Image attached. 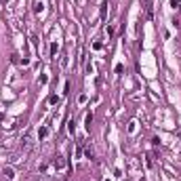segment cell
Returning <instances> with one entry per match:
<instances>
[{"label":"cell","mask_w":181,"mask_h":181,"mask_svg":"<svg viewBox=\"0 0 181 181\" xmlns=\"http://www.w3.org/2000/svg\"><path fill=\"white\" fill-rule=\"evenodd\" d=\"M32 145H34V141H32V137H25L23 139V143H21V150H23V156L28 154L30 150H32Z\"/></svg>","instance_id":"6da1fadb"},{"label":"cell","mask_w":181,"mask_h":181,"mask_svg":"<svg viewBox=\"0 0 181 181\" xmlns=\"http://www.w3.org/2000/svg\"><path fill=\"white\" fill-rule=\"evenodd\" d=\"M53 166H55V168H63V166H65V160H63V156H55V160H53Z\"/></svg>","instance_id":"7a4b0ae2"},{"label":"cell","mask_w":181,"mask_h":181,"mask_svg":"<svg viewBox=\"0 0 181 181\" xmlns=\"http://www.w3.org/2000/svg\"><path fill=\"white\" fill-rule=\"evenodd\" d=\"M4 177H6V179H13V177H15V171H13L11 166H4Z\"/></svg>","instance_id":"3957f363"},{"label":"cell","mask_w":181,"mask_h":181,"mask_svg":"<svg viewBox=\"0 0 181 181\" xmlns=\"http://www.w3.org/2000/svg\"><path fill=\"white\" fill-rule=\"evenodd\" d=\"M107 6H110V4H107V2H103V4H101V13H99L103 21H105V17H107Z\"/></svg>","instance_id":"277c9868"},{"label":"cell","mask_w":181,"mask_h":181,"mask_svg":"<svg viewBox=\"0 0 181 181\" xmlns=\"http://www.w3.org/2000/svg\"><path fill=\"white\" fill-rule=\"evenodd\" d=\"M47 135H49V129H47V126H42V129H38V139H44Z\"/></svg>","instance_id":"5b68a950"},{"label":"cell","mask_w":181,"mask_h":181,"mask_svg":"<svg viewBox=\"0 0 181 181\" xmlns=\"http://www.w3.org/2000/svg\"><path fill=\"white\" fill-rule=\"evenodd\" d=\"M42 8H44V4L40 2V0H36V2H34V13H40Z\"/></svg>","instance_id":"8992f818"},{"label":"cell","mask_w":181,"mask_h":181,"mask_svg":"<svg viewBox=\"0 0 181 181\" xmlns=\"http://www.w3.org/2000/svg\"><path fill=\"white\" fill-rule=\"evenodd\" d=\"M84 122H86V131H90V124H93V114H86Z\"/></svg>","instance_id":"52a82bcc"},{"label":"cell","mask_w":181,"mask_h":181,"mask_svg":"<svg viewBox=\"0 0 181 181\" xmlns=\"http://www.w3.org/2000/svg\"><path fill=\"white\" fill-rule=\"evenodd\" d=\"M57 51H59V44L53 42V44H51V55H57Z\"/></svg>","instance_id":"ba28073f"},{"label":"cell","mask_w":181,"mask_h":181,"mask_svg":"<svg viewBox=\"0 0 181 181\" xmlns=\"http://www.w3.org/2000/svg\"><path fill=\"white\" fill-rule=\"evenodd\" d=\"M84 154H86V158H90V160L95 158V152H93V148H86V152H84Z\"/></svg>","instance_id":"9c48e42d"},{"label":"cell","mask_w":181,"mask_h":181,"mask_svg":"<svg viewBox=\"0 0 181 181\" xmlns=\"http://www.w3.org/2000/svg\"><path fill=\"white\" fill-rule=\"evenodd\" d=\"M93 49H95V51H101V49H103V42H99V40H97V42L93 44Z\"/></svg>","instance_id":"30bf717a"},{"label":"cell","mask_w":181,"mask_h":181,"mask_svg":"<svg viewBox=\"0 0 181 181\" xmlns=\"http://www.w3.org/2000/svg\"><path fill=\"white\" fill-rule=\"evenodd\" d=\"M181 4V0H171V8H179Z\"/></svg>","instance_id":"8fae6325"},{"label":"cell","mask_w":181,"mask_h":181,"mask_svg":"<svg viewBox=\"0 0 181 181\" xmlns=\"http://www.w3.org/2000/svg\"><path fill=\"white\" fill-rule=\"evenodd\" d=\"M49 101H51V105H55V103H59V97H57V95H53Z\"/></svg>","instance_id":"7c38bea8"},{"label":"cell","mask_w":181,"mask_h":181,"mask_svg":"<svg viewBox=\"0 0 181 181\" xmlns=\"http://www.w3.org/2000/svg\"><path fill=\"white\" fill-rule=\"evenodd\" d=\"M107 36H110V38L114 36V28H112V25H107Z\"/></svg>","instance_id":"4fadbf2b"}]
</instances>
